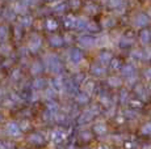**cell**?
<instances>
[{
    "label": "cell",
    "mask_w": 151,
    "mask_h": 149,
    "mask_svg": "<svg viewBox=\"0 0 151 149\" xmlns=\"http://www.w3.org/2000/svg\"><path fill=\"white\" fill-rule=\"evenodd\" d=\"M83 58V55H82V53H80L79 50H72L71 51V59H72V62H75V63H78V62H80Z\"/></svg>",
    "instance_id": "8fae6325"
},
{
    "label": "cell",
    "mask_w": 151,
    "mask_h": 149,
    "mask_svg": "<svg viewBox=\"0 0 151 149\" xmlns=\"http://www.w3.org/2000/svg\"><path fill=\"white\" fill-rule=\"evenodd\" d=\"M138 39L142 45H149L151 42V30L150 29H141V31L138 33Z\"/></svg>",
    "instance_id": "3957f363"
},
{
    "label": "cell",
    "mask_w": 151,
    "mask_h": 149,
    "mask_svg": "<svg viewBox=\"0 0 151 149\" xmlns=\"http://www.w3.org/2000/svg\"><path fill=\"white\" fill-rule=\"evenodd\" d=\"M145 76H146L147 79H150V80H151V67H150V68H147V70L145 71Z\"/></svg>",
    "instance_id": "44dd1931"
},
{
    "label": "cell",
    "mask_w": 151,
    "mask_h": 149,
    "mask_svg": "<svg viewBox=\"0 0 151 149\" xmlns=\"http://www.w3.org/2000/svg\"><path fill=\"white\" fill-rule=\"evenodd\" d=\"M109 65H110V68L112 70H114V71H120L121 68H122V62H121L120 59H117V58H113L112 60H110V63H109Z\"/></svg>",
    "instance_id": "52a82bcc"
},
{
    "label": "cell",
    "mask_w": 151,
    "mask_h": 149,
    "mask_svg": "<svg viewBox=\"0 0 151 149\" xmlns=\"http://www.w3.org/2000/svg\"><path fill=\"white\" fill-rule=\"evenodd\" d=\"M142 149H151V145H145Z\"/></svg>",
    "instance_id": "7402d4cb"
},
{
    "label": "cell",
    "mask_w": 151,
    "mask_h": 149,
    "mask_svg": "<svg viewBox=\"0 0 151 149\" xmlns=\"http://www.w3.org/2000/svg\"><path fill=\"white\" fill-rule=\"evenodd\" d=\"M93 131H95V133H97V135H104L106 132V126L104 124V123H97V124H95Z\"/></svg>",
    "instance_id": "9c48e42d"
},
{
    "label": "cell",
    "mask_w": 151,
    "mask_h": 149,
    "mask_svg": "<svg viewBox=\"0 0 151 149\" xmlns=\"http://www.w3.org/2000/svg\"><path fill=\"white\" fill-rule=\"evenodd\" d=\"M108 84H109L112 88H118L121 84H122V81H121L120 77L112 76V77H109V79H108Z\"/></svg>",
    "instance_id": "ba28073f"
},
{
    "label": "cell",
    "mask_w": 151,
    "mask_h": 149,
    "mask_svg": "<svg viewBox=\"0 0 151 149\" xmlns=\"http://www.w3.org/2000/svg\"><path fill=\"white\" fill-rule=\"evenodd\" d=\"M121 74H122V77L125 79H132L133 76L135 74V67L133 64H130V63H127V64H124L122 68L120 70Z\"/></svg>",
    "instance_id": "7a4b0ae2"
},
{
    "label": "cell",
    "mask_w": 151,
    "mask_h": 149,
    "mask_svg": "<svg viewBox=\"0 0 151 149\" xmlns=\"http://www.w3.org/2000/svg\"><path fill=\"white\" fill-rule=\"evenodd\" d=\"M133 42H134V38L125 34L122 38H121V41H120V46L121 47H129V46L133 45Z\"/></svg>",
    "instance_id": "8992f818"
},
{
    "label": "cell",
    "mask_w": 151,
    "mask_h": 149,
    "mask_svg": "<svg viewBox=\"0 0 151 149\" xmlns=\"http://www.w3.org/2000/svg\"><path fill=\"white\" fill-rule=\"evenodd\" d=\"M137 115H138V113H137V110H135V109H130V110H126V111L124 113V116H125V118H129V119L137 118Z\"/></svg>",
    "instance_id": "7c38bea8"
},
{
    "label": "cell",
    "mask_w": 151,
    "mask_h": 149,
    "mask_svg": "<svg viewBox=\"0 0 151 149\" xmlns=\"http://www.w3.org/2000/svg\"><path fill=\"white\" fill-rule=\"evenodd\" d=\"M78 101H79L80 104H87V102H88V96H87V94H84V93L79 94V97H78Z\"/></svg>",
    "instance_id": "ac0fdd59"
},
{
    "label": "cell",
    "mask_w": 151,
    "mask_h": 149,
    "mask_svg": "<svg viewBox=\"0 0 151 149\" xmlns=\"http://www.w3.org/2000/svg\"><path fill=\"white\" fill-rule=\"evenodd\" d=\"M122 5V0H109V7L110 8H118Z\"/></svg>",
    "instance_id": "2e32d148"
},
{
    "label": "cell",
    "mask_w": 151,
    "mask_h": 149,
    "mask_svg": "<svg viewBox=\"0 0 151 149\" xmlns=\"http://www.w3.org/2000/svg\"><path fill=\"white\" fill-rule=\"evenodd\" d=\"M134 90H135V94H137L138 97H143V96H145V94H143V92H145L143 85H141V84L135 85V87H134Z\"/></svg>",
    "instance_id": "9a60e30c"
},
{
    "label": "cell",
    "mask_w": 151,
    "mask_h": 149,
    "mask_svg": "<svg viewBox=\"0 0 151 149\" xmlns=\"http://www.w3.org/2000/svg\"><path fill=\"white\" fill-rule=\"evenodd\" d=\"M100 149H108L106 147H100Z\"/></svg>",
    "instance_id": "603a6c76"
},
{
    "label": "cell",
    "mask_w": 151,
    "mask_h": 149,
    "mask_svg": "<svg viewBox=\"0 0 151 149\" xmlns=\"http://www.w3.org/2000/svg\"><path fill=\"white\" fill-rule=\"evenodd\" d=\"M112 25H114V20H112V18H106L105 26H112Z\"/></svg>",
    "instance_id": "ffe728a7"
},
{
    "label": "cell",
    "mask_w": 151,
    "mask_h": 149,
    "mask_svg": "<svg viewBox=\"0 0 151 149\" xmlns=\"http://www.w3.org/2000/svg\"><path fill=\"white\" fill-rule=\"evenodd\" d=\"M87 29L91 31H99V26L95 22H89V24H87Z\"/></svg>",
    "instance_id": "d6986e66"
},
{
    "label": "cell",
    "mask_w": 151,
    "mask_h": 149,
    "mask_svg": "<svg viewBox=\"0 0 151 149\" xmlns=\"http://www.w3.org/2000/svg\"><path fill=\"white\" fill-rule=\"evenodd\" d=\"M91 71L95 76H103V74L105 73V68H104L101 64H93L91 67Z\"/></svg>",
    "instance_id": "5b68a950"
},
{
    "label": "cell",
    "mask_w": 151,
    "mask_h": 149,
    "mask_svg": "<svg viewBox=\"0 0 151 149\" xmlns=\"http://www.w3.org/2000/svg\"><path fill=\"white\" fill-rule=\"evenodd\" d=\"M80 43L83 46H92L95 43V38L93 37H89V35L82 37V38H80Z\"/></svg>",
    "instance_id": "30bf717a"
},
{
    "label": "cell",
    "mask_w": 151,
    "mask_h": 149,
    "mask_svg": "<svg viewBox=\"0 0 151 149\" xmlns=\"http://www.w3.org/2000/svg\"><path fill=\"white\" fill-rule=\"evenodd\" d=\"M112 59H113V55H112V53H110V51L103 50L100 54H99V60H100V63H104V64H109Z\"/></svg>",
    "instance_id": "277c9868"
},
{
    "label": "cell",
    "mask_w": 151,
    "mask_h": 149,
    "mask_svg": "<svg viewBox=\"0 0 151 149\" xmlns=\"http://www.w3.org/2000/svg\"><path fill=\"white\" fill-rule=\"evenodd\" d=\"M129 104H130V106H132L133 109H135V107H137V109L142 107V102L139 101V99H132V101H130Z\"/></svg>",
    "instance_id": "e0dca14e"
},
{
    "label": "cell",
    "mask_w": 151,
    "mask_h": 149,
    "mask_svg": "<svg viewBox=\"0 0 151 149\" xmlns=\"http://www.w3.org/2000/svg\"><path fill=\"white\" fill-rule=\"evenodd\" d=\"M141 132L143 135H151V122H147L146 124L142 126Z\"/></svg>",
    "instance_id": "5bb4252c"
},
{
    "label": "cell",
    "mask_w": 151,
    "mask_h": 149,
    "mask_svg": "<svg viewBox=\"0 0 151 149\" xmlns=\"http://www.w3.org/2000/svg\"><path fill=\"white\" fill-rule=\"evenodd\" d=\"M118 98H120V102H126L127 99H129V92L126 89H121Z\"/></svg>",
    "instance_id": "4fadbf2b"
},
{
    "label": "cell",
    "mask_w": 151,
    "mask_h": 149,
    "mask_svg": "<svg viewBox=\"0 0 151 149\" xmlns=\"http://www.w3.org/2000/svg\"><path fill=\"white\" fill-rule=\"evenodd\" d=\"M150 16L145 12H139L134 16V25L138 28H146L150 24Z\"/></svg>",
    "instance_id": "6da1fadb"
}]
</instances>
